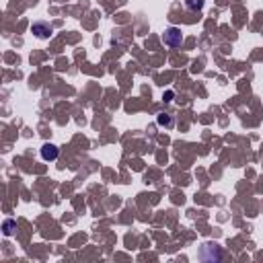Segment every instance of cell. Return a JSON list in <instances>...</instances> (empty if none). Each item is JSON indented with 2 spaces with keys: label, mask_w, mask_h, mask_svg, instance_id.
<instances>
[{
  "label": "cell",
  "mask_w": 263,
  "mask_h": 263,
  "mask_svg": "<svg viewBox=\"0 0 263 263\" xmlns=\"http://www.w3.org/2000/svg\"><path fill=\"white\" fill-rule=\"evenodd\" d=\"M162 41H164V45H168V47H179V45L183 43V33H181V29H179V27H168V29H164Z\"/></svg>",
  "instance_id": "6da1fadb"
},
{
  "label": "cell",
  "mask_w": 263,
  "mask_h": 263,
  "mask_svg": "<svg viewBox=\"0 0 263 263\" xmlns=\"http://www.w3.org/2000/svg\"><path fill=\"white\" fill-rule=\"evenodd\" d=\"M31 31H33V35H35L37 39H49L51 33H53V27H51L47 21H35V23L31 25Z\"/></svg>",
  "instance_id": "7a4b0ae2"
},
{
  "label": "cell",
  "mask_w": 263,
  "mask_h": 263,
  "mask_svg": "<svg viewBox=\"0 0 263 263\" xmlns=\"http://www.w3.org/2000/svg\"><path fill=\"white\" fill-rule=\"evenodd\" d=\"M199 259L201 261H220L222 259V251L216 245H203L199 249Z\"/></svg>",
  "instance_id": "3957f363"
},
{
  "label": "cell",
  "mask_w": 263,
  "mask_h": 263,
  "mask_svg": "<svg viewBox=\"0 0 263 263\" xmlns=\"http://www.w3.org/2000/svg\"><path fill=\"white\" fill-rule=\"evenodd\" d=\"M39 154H41V158L43 160H47V162H51V160H55L58 158V154H60V148L55 146V144H43L41 148H39Z\"/></svg>",
  "instance_id": "277c9868"
},
{
  "label": "cell",
  "mask_w": 263,
  "mask_h": 263,
  "mask_svg": "<svg viewBox=\"0 0 263 263\" xmlns=\"http://www.w3.org/2000/svg\"><path fill=\"white\" fill-rule=\"evenodd\" d=\"M156 121H158V125H164V127H173L175 125V119H173L171 113H158Z\"/></svg>",
  "instance_id": "5b68a950"
},
{
  "label": "cell",
  "mask_w": 263,
  "mask_h": 263,
  "mask_svg": "<svg viewBox=\"0 0 263 263\" xmlns=\"http://www.w3.org/2000/svg\"><path fill=\"white\" fill-rule=\"evenodd\" d=\"M205 0H185V8L191 10V12H199L203 8Z\"/></svg>",
  "instance_id": "8992f818"
},
{
  "label": "cell",
  "mask_w": 263,
  "mask_h": 263,
  "mask_svg": "<svg viewBox=\"0 0 263 263\" xmlns=\"http://www.w3.org/2000/svg\"><path fill=\"white\" fill-rule=\"evenodd\" d=\"M14 230H16V222H14V220L8 218V220L2 222V232H4V236H10Z\"/></svg>",
  "instance_id": "52a82bcc"
},
{
  "label": "cell",
  "mask_w": 263,
  "mask_h": 263,
  "mask_svg": "<svg viewBox=\"0 0 263 263\" xmlns=\"http://www.w3.org/2000/svg\"><path fill=\"white\" fill-rule=\"evenodd\" d=\"M173 97H175V92H173V90H166V92L162 95V99H164V103H168V101H173Z\"/></svg>",
  "instance_id": "ba28073f"
}]
</instances>
